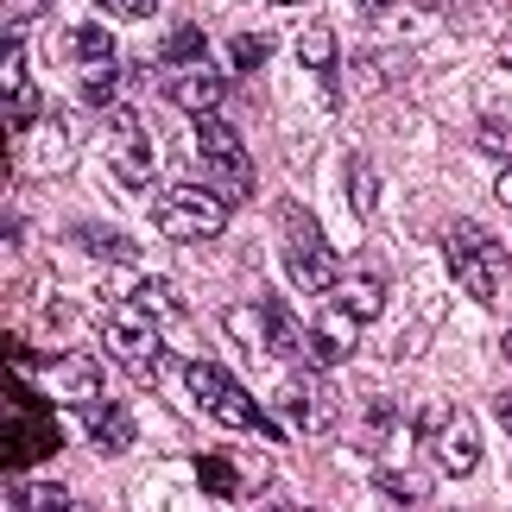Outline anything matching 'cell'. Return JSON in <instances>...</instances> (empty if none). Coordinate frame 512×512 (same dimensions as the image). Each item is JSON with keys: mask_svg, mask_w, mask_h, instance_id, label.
<instances>
[{"mask_svg": "<svg viewBox=\"0 0 512 512\" xmlns=\"http://www.w3.org/2000/svg\"><path fill=\"white\" fill-rule=\"evenodd\" d=\"M165 95H171V102L184 108V114H196V121H209V114L222 108V76H215V70H203V64H196V70H177L171 83H165Z\"/></svg>", "mask_w": 512, "mask_h": 512, "instance_id": "14", "label": "cell"}, {"mask_svg": "<svg viewBox=\"0 0 512 512\" xmlns=\"http://www.w3.org/2000/svg\"><path fill=\"white\" fill-rule=\"evenodd\" d=\"M266 51H272V38H266V32H241V38L228 45V64L241 70V76H253V70L266 64Z\"/></svg>", "mask_w": 512, "mask_h": 512, "instance_id": "24", "label": "cell"}, {"mask_svg": "<svg viewBox=\"0 0 512 512\" xmlns=\"http://www.w3.org/2000/svg\"><path fill=\"white\" fill-rule=\"evenodd\" d=\"M102 13H114V19H152L159 0H102Z\"/></svg>", "mask_w": 512, "mask_h": 512, "instance_id": "30", "label": "cell"}, {"mask_svg": "<svg viewBox=\"0 0 512 512\" xmlns=\"http://www.w3.org/2000/svg\"><path fill=\"white\" fill-rule=\"evenodd\" d=\"M475 152L512 165V121H506V114H481V121H475Z\"/></svg>", "mask_w": 512, "mask_h": 512, "instance_id": "21", "label": "cell"}, {"mask_svg": "<svg viewBox=\"0 0 512 512\" xmlns=\"http://www.w3.org/2000/svg\"><path fill=\"white\" fill-rule=\"evenodd\" d=\"M108 165H114V177H121L127 190H146L152 171H159V152H152V140H146V127H140L133 108L108 114Z\"/></svg>", "mask_w": 512, "mask_h": 512, "instance_id": "9", "label": "cell"}, {"mask_svg": "<svg viewBox=\"0 0 512 512\" xmlns=\"http://www.w3.org/2000/svg\"><path fill=\"white\" fill-rule=\"evenodd\" d=\"M279 405H285L291 430H304V437H329V430H336V418H342V411H336L342 399L329 392L323 373H291L285 392H279Z\"/></svg>", "mask_w": 512, "mask_h": 512, "instance_id": "10", "label": "cell"}, {"mask_svg": "<svg viewBox=\"0 0 512 512\" xmlns=\"http://www.w3.org/2000/svg\"><path fill=\"white\" fill-rule=\"evenodd\" d=\"M159 57H165V64H203V32H196V26H177L165 45H159Z\"/></svg>", "mask_w": 512, "mask_h": 512, "instance_id": "26", "label": "cell"}, {"mask_svg": "<svg viewBox=\"0 0 512 512\" xmlns=\"http://www.w3.org/2000/svg\"><path fill=\"white\" fill-rule=\"evenodd\" d=\"M45 386H51V399H70V405L102 399V373H95L89 354H51V361H45Z\"/></svg>", "mask_w": 512, "mask_h": 512, "instance_id": "13", "label": "cell"}, {"mask_svg": "<svg viewBox=\"0 0 512 512\" xmlns=\"http://www.w3.org/2000/svg\"><path fill=\"white\" fill-rule=\"evenodd\" d=\"M373 481H380V494H392V500H411V506H424V500H430V481H424V475H399V468H380Z\"/></svg>", "mask_w": 512, "mask_h": 512, "instance_id": "25", "label": "cell"}, {"mask_svg": "<svg viewBox=\"0 0 512 512\" xmlns=\"http://www.w3.org/2000/svg\"><path fill=\"white\" fill-rule=\"evenodd\" d=\"M76 247H89L95 260H133V241L114 228H76Z\"/></svg>", "mask_w": 512, "mask_h": 512, "instance_id": "23", "label": "cell"}, {"mask_svg": "<svg viewBox=\"0 0 512 512\" xmlns=\"http://www.w3.org/2000/svg\"><path fill=\"white\" fill-rule=\"evenodd\" d=\"M196 481H203V494H222V500L241 494V475H234L228 449H203V456H196Z\"/></svg>", "mask_w": 512, "mask_h": 512, "instance_id": "19", "label": "cell"}, {"mask_svg": "<svg viewBox=\"0 0 512 512\" xmlns=\"http://www.w3.org/2000/svg\"><path fill=\"white\" fill-rule=\"evenodd\" d=\"M500 354H506V361H512V329H506V336H500Z\"/></svg>", "mask_w": 512, "mask_h": 512, "instance_id": "35", "label": "cell"}, {"mask_svg": "<svg viewBox=\"0 0 512 512\" xmlns=\"http://www.w3.org/2000/svg\"><path fill=\"white\" fill-rule=\"evenodd\" d=\"M83 418H89V437H95V449H102V456H121V449H133V411H127V405L89 399Z\"/></svg>", "mask_w": 512, "mask_h": 512, "instance_id": "15", "label": "cell"}, {"mask_svg": "<svg viewBox=\"0 0 512 512\" xmlns=\"http://www.w3.org/2000/svg\"><path fill=\"white\" fill-rule=\"evenodd\" d=\"M500 424H506V430H512V386H506V392H500Z\"/></svg>", "mask_w": 512, "mask_h": 512, "instance_id": "33", "label": "cell"}, {"mask_svg": "<svg viewBox=\"0 0 512 512\" xmlns=\"http://www.w3.org/2000/svg\"><path fill=\"white\" fill-rule=\"evenodd\" d=\"M298 64L317 70L323 83H336V32H329V26H304L298 32Z\"/></svg>", "mask_w": 512, "mask_h": 512, "instance_id": "18", "label": "cell"}, {"mask_svg": "<svg viewBox=\"0 0 512 512\" xmlns=\"http://www.w3.org/2000/svg\"><path fill=\"white\" fill-rule=\"evenodd\" d=\"M228 329L241 336L247 348H266V304H241V310H228Z\"/></svg>", "mask_w": 512, "mask_h": 512, "instance_id": "27", "label": "cell"}, {"mask_svg": "<svg viewBox=\"0 0 512 512\" xmlns=\"http://www.w3.org/2000/svg\"><path fill=\"white\" fill-rule=\"evenodd\" d=\"M424 430L437 443H430V456H437V468L449 481H468L481 468V424L468 418V411H443V405H430L424 411Z\"/></svg>", "mask_w": 512, "mask_h": 512, "instance_id": "7", "label": "cell"}, {"mask_svg": "<svg viewBox=\"0 0 512 512\" xmlns=\"http://www.w3.org/2000/svg\"><path fill=\"white\" fill-rule=\"evenodd\" d=\"M7 127H13V133H26V127H38V89H32V83L7 95Z\"/></svg>", "mask_w": 512, "mask_h": 512, "instance_id": "28", "label": "cell"}, {"mask_svg": "<svg viewBox=\"0 0 512 512\" xmlns=\"http://www.w3.org/2000/svg\"><path fill=\"white\" fill-rule=\"evenodd\" d=\"M272 7H298V0H272Z\"/></svg>", "mask_w": 512, "mask_h": 512, "instance_id": "36", "label": "cell"}, {"mask_svg": "<svg viewBox=\"0 0 512 512\" xmlns=\"http://www.w3.org/2000/svg\"><path fill=\"white\" fill-rule=\"evenodd\" d=\"M7 506H26V512L70 506V487H57V481H7Z\"/></svg>", "mask_w": 512, "mask_h": 512, "instance_id": "20", "label": "cell"}, {"mask_svg": "<svg viewBox=\"0 0 512 512\" xmlns=\"http://www.w3.org/2000/svg\"><path fill=\"white\" fill-rule=\"evenodd\" d=\"M32 13H38V0H7V32H19Z\"/></svg>", "mask_w": 512, "mask_h": 512, "instance_id": "31", "label": "cell"}, {"mask_svg": "<svg viewBox=\"0 0 512 512\" xmlns=\"http://www.w3.org/2000/svg\"><path fill=\"white\" fill-rule=\"evenodd\" d=\"M373 203H380V171L354 152V165H348V209L354 215H373Z\"/></svg>", "mask_w": 512, "mask_h": 512, "instance_id": "22", "label": "cell"}, {"mask_svg": "<svg viewBox=\"0 0 512 512\" xmlns=\"http://www.w3.org/2000/svg\"><path fill=\"white\" fill-rule=\"evenodd\" d=\"M279 228H285V272H291V285L310 291V298L336 291L342 285V260L329 253L317 215H310L304 203H279Z\"/></svg>", "mask_w": 512, "mask_h": 512, "instance_id": "1", "label": "cell"}, {"mask_svg": "<svg viewBox=\"0 0 512 512\" xmlns=\"http://www.w3.org/2000/svg\"><path fill=\"white\" fill-rule=\"evenodd\" d=\"M266 304V354H285V361H310V336L291 323V310L279 298H260Z\"/></svg>", "mask_w": 512, "mask_h": 512, "instance_id": "16", "label": "cell"}, {"mask_svg": "<svg viewBox=\"0 0 512 512\" xmlns=\"http://www.w3.org/2000/svg\"><path fill=\"white\" fill-rule=\"evenodd\" d=\"M184 380H190V399L203 405L215 424H228V430H253V437H279V424H272L266 411L253 405V392L234 380L228 367H215V361H190V367H184Z\"/></svg>", "mask_w": 512, "mask_h": 512, "instance_id": "2", "label": "cell"}, {"mask_svg": "<svg viewBox=\"0 0 512 512\" xmlns=\"http://www.w3.org/2000/svg\"><path fill=\"white\" fill-rule=\"evenodd\" d=\"M336 298L354 310V317H380V304H386V279L380 272H342V285H336Z\"/></svg>", "mask_w": 512, "mask_h": 512, "instance_id": "17", "label": "cell"}, {"mask_svg": "<svg viewBox=\"0 0 512 512\" xmlns=\"http://www.w3.org/2000/svg\"><path fill=\"white\" fill-rule=\"evenodd\" d=\"M57 449V424L45 418L38 399H19L13 424H7V462H32V456H51Z\"/></svg>", "mask_w": 512, "mask_h": 512, "instance_id": "12", "label": "cell"}, {"mask_svg": "<svg viewBox=\"0 0 512 512\" xmlns=\"http://www.w3.org/2000/svg\"><path fill=\"white\" fill-rule=\"evenodd\" d=\"M443 253H449V279H456L475 304H494V298H500L506 247H500L481 222H456V228L443 234Z\"/></svg>", "mask_w": 512, "mask_h": 512, "instance_id": "3", "label": "cell"}, {"mask_svg": "<svg viewBox=\"0 0 512 512\" xmlns=\"http://www.w3.org/2000/svg\"><path fill=\"white\" fill-rule=\"evenodd\" d=\"M133 304H140V310H152V317H171V310H177V298H171V285H165V279H146V285H133Z\"/></svg>", "mask_w": 512, "mask_h": 512, "instance_id": "29", "label": "cell"}, {"mask_svg": "<svg viewBox=\"0 0 512 512\" xmlns=\"http://www.w3.org/2000/svg\"><path fill=\"white\" fill-rule=\"evenodd\" d=\"M70 64L83 70V102L89 108H114V83H121V57L102 26H76L70 32Z\"/></svg>", "mask_w": 512, "mask_h": 512, "instance_id": "8", "label": "cell"}, {"mask_svg": "<svg viewBox=\"0 0 512 512\" xmlns=\"http://www.w3.org/2000/svg\"><path fill=\"white\" fill-rule=\"evenodd\" d=\"M159 323L165 317H152V310H140V304H121V310H114V317L102 323V348L114 354V361H121L127 373H133V380H159V354H165V342H159Z\"/></svg>", "mask_w": 512, "mask_h": 512, "instance_id": "5", "label": "cell"}, {"mask_svg": "<svg viewBox=\"0 0 512 512\" xmlns=\"http://www.w3.org/2000/svg\"><path fill=\"white\" fill-rule=\"evenodd\" d=\"M354 7H361V13H386L392 0H354Z\"/></svg>", "mask_w": 512, "mask_h": 512, "instance_id": "34", "label": "cell"}, {"mask_svg": "<svg viewBox=\"0 0 512 512\" xmlns=\"http://www.w3.org/2000/svg\"><path fill=\"white\" fill-rule=\"evenodd\" d=\"M494 196H500V203H506V209H512V165H506V171H500V184H494Z\"/></svg>", "mask_w": 512, "mask_h": 512, "instance_id": "32", "label": "cell"}, {"mask_svg": "<svg viewBox=\"0 0 512 512\" xmlns=\"http://www.w3.org/2000/svg\"><path fill=\"white\" fill-rule=\"evenodd\" d=\"M228 196L215 184H171L159 203H152V222H159L165 241H215L228 228Z\"/></svg>", "mask_w": 512, "mask_h": 512, "instance_id": "4", "label": "cell"}, {"mask_svg": "<svg viewBox=\"0 0 512 512\" xmlns=\"http://www.w3.org/2000/svg\"><path fill=\"white\" fill-rule=\"evenodd\" d=\"M196 159H203V171L215 177V190L228 196V203H241V196H253V165H247V146L241 133H234L228 121H196Z\"/></svg>", "mask_w": 512, "mask_h": 512, "instance_id": "6", "label": "cell"}, {"mask_svg": "<svg viewBox=\"0 0 512 512\" xmlns=\"http://www.w3.org/2000/svg\"><path fill=\"white\" fill-rule=\"evenodd\" d=\"M354 348H361V317L342 298H329L310 323V367H342Z\"/></svg>", "mask_w": 512, "mask_h": 512, "instance_id": "11", "label": "cell"}]
</instances>
